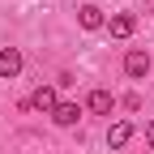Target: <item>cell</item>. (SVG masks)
Here are the masks:
<instances>
[{"instance_id": "cell-3", "label": "cell", "mask_w": 154, "mask_h": 154, "mask_svg": "<svg viewBox=\"0 0 154 154\" xmlns=\"http://www.w3.org/2000/svg\"><path fill=\"white\" fill-rule=\"evenodd\" d=\"M124 73H128V77H146V73H150V56H146L141 47H133V51L124 56Z\"/></svg>"}, {"instance_id": "cell-6", "label": "cell", "mask_w": 154, "mask_h": 154, "mask_svg": "<svg viewBox=\"0 0 154 154\" xmlns=\"http://www.w3.org/2000/svg\"><path fill=\"white\" fill-rule=\"evenodd\" d=\"M77 116H82V107H77V103H56L51 120L60 124V128H73V124H77Z\"/></svg>"}, {"instance_id": "cell-2", "label": "cell", "mask_w": 154, "mask_h": 154, "mask_svg": "<svg viewBox=\"0 0 154 154\" xmlns=\"http://www.w3.org/2000/svg\"><path fill=\"white\" fill-rule=\"evenodd\" d=\"M133 30H137V17H133V13H116L111 22H107V34L111 38H128Z\"/></svg>"}, {"instance_id": "cell-5", "label": "cell", "mask_w": 154, "mask_h": 154, "mask_svg": "<svg viewBox=\"0 0 154 154\" xmlns=\"http://www.w3.org/2000/svg\"><path fill=\"white\" fill-rule=\"evenodd\" d=\"M56 86H38L34 94H30V107H38V111H56Z\"/></svg>"}, {"instance_id": "cell-4", "label": "cell", "mask_w": 154, "mask_h": 154, "mask_svg": "<svg viewBox=\"0 0 154 154\" xmlns=\"http://www.w3.org/2000/svg\"><path fill=\"white\" fill-rule=\"evenodd\" d=\"M86 107H90L94 116H111V107H116V94H111V90H90Z\"/></svg>"}, {"instance_id": "cell-8", "label": "cell", "mask_w": 154, "mask_h": 154, "mask_svg": "<svg viewBox=\"0 0 154 154\" xmlns=\"http://www.w3.org/2000/svg\"><path fill=\"white\" fill-rule=\"evenodd\" d=\"M82 26H86V30H99V26H107L103 9H99V5H86V9H82Z\"/></svg>"}, {"instance_id": "cell-1", "label": "cell", "mask_w": 154, "mask_h": 154, "mask_svg": "<svg viewBox=\"0 0 154 154\" xmlns=\"http://www.w3.org/2000/svg\"><path fill=\"white\" fill-rule=\"evenodd\" d=\"M17 73H22V51H17V47H0V77L13 82Z\"/></svg>"}, {"instance_id": "cell-9", "label": "cell", "mask_w": 154, "mask_h": 154, "mask_svg": "<svg viewBox=\"0 0 154 154\" xmlns=\"http://www.w3.org/2000/svg\"><path fill=\"white\" fill-rule=\"evenodd\" d=\"M146 141H150V146H154V120H150V128H146Z\"/></svg>"}, {"instance_id": "cell-7", "label": "cell", "mask_w": 154, "mask_h": 154, "mask_svg": "<svg viewBox=\"0 0 154 154\" xmlns=\"http://www.w3.org/2000/svg\"><path fill=\"white\" fill-rule=\"evenodd\" d=\"M128 137H133V124H128V120H116V124L107 128V146H111V150L128 146Z\"/></svg>"}]
</instances>
